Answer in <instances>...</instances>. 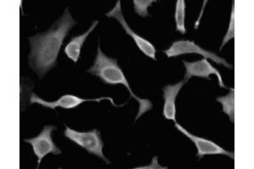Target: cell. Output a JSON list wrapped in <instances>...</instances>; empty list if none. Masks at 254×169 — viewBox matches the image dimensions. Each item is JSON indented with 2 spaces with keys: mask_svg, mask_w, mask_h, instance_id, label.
<instances>
[{
  "mask_svg": "<svg viewBox=\"0 0 254 169\" xmlns=\"http://www.w3.org/2000/svg\"><path fill=\"white\" fill-rule=\"evenodd\" d=\"M76 24L77 22L71 16L69 8H66L63 15L46 32L38 33L29 38V65L40 79L56 66L64 40L69 30Z\"/></svg>",
  "mask_w": 254,
  "mask_h": 169,
  "instance_id": "obj_1",
  "label": "cell"
},
{
  "mask_svg": "<svg viewBox=\"0 0 254 169\" xmlns=\"http://www.w3.org/2000/svg\"><path fill=\"white\" fill-rule=\"evenodd\" d=\"M87 72L92 75L98 76L104 84L107 85H123L127 87L131 98L139 104L138 113L136 115V120L140 118L145 113L153 109V104L147 99L140 98L136 96L130 88V84L125 76L124 72L119 66L116 58L108 57L102 52L100 45H98V52L93 66L87 69Z\"/></svg>",
  "mask_w": 254,
  "mask_h": 169,
  "instance_id": "obj_2",
  "label": "cell"
},
{
  "mask_svg": "<svg viewBox=\"0 0 254 169\" xmlns=\"http://www.w3.org/2000/svg\"><path fill=\"white\" fill-rule=\"evenodd\" d=\"M64 136L68 138L69 141H73L77 146H80L81 148L86 150L90 154L101 158L106 164H110L109 159L104 155L103 148L104 143L102 141L101 134L98 129H93L90 131L81 132L70 129L69 127L65 125Z\"/></svg>",
  "mask_w": 254,
  "mask_h": 169,
  "instance_id": "obj_3",
  "label": "cell"
},
{
  "mask_svg": "<svg viewBox=\"0 0 254 169\" xmlns=\"http://www.w3.org/2000/svg\"><path fill=\"white\" fill-rule=\"evenodd\" d=\"M168 57H176L181 55H188V54H196V55H202V57L207 59H211L214 61L219 65H223L228 69H233L234 67L231 63H228L225 58L220 57L215 53L210 52L206 49H202L198 46L193 41L179 40L176 41L172 43L170 49L164 51Z\"/></svg>",
  "mask_w": 254,
  "mask_h": 169,
  "instance_id": "obj_4",
  "label": "cell"
},
{
  "mask_svg": "<svg viewBox=\"0 0 254 169\" xmlns=\"http://www.w3.org/2000/svg\"><path fill=\"white\" fill-rule=\"evenodd\" d=\"M55 129L56 128L54 125H46L38 136L31 139H25L24 141L32 146L35 156L38 158V169L41 162L47 155L61 154V150L53 141L52 133Z\"/></svg>",
  "mask_w": 254,
  "mask_h": 169,
  "instance_id": "obj_5",
  "label": "cell"
},
{
  "mask_svg": "<svg viewBox=\"0 0 254 169\" xmlns=\"http://www.w3.org/2000/svg\"><path fill=\"white\" fill-rule=\"evenodd\" d=\"M103 100L110 101V103L112 104L113 106L116 107V108H120V107H123L127 104H122V105H117L115 104V102L111 98H92V99H87V98H79L77 96L72 94H65L63 95L62 97L59 98L58 100L55 101V102H48L45 101L43 98H39L38 95L35 93H32L31 98H30V103L31 104H38L41 106L45 107L48 109H55L57 108H61L64 109H73L77 108L84 103L87 102H97V103H100Z\"/></svg>",
  "mask_w": 254,
  "mask_h": 169,
  "instance_id": "obj_6",
  "label": "cell"
},
{
  "mask_svg": "<svg viewBox=\"0 0 254 169\" xmlns=\"http://www.w3.org/2000/svg\"><path fill=\"white\" fill-rule=\"evenodd\" d=\"M106 16L109 18L116 19L119 23L122 25L126 33L129 35L130 38H132L135 43H136V46L142 51V54H144L146 56L150 57L153 60H157V50L155 47L153 46V44L147 39L142 38L138 34H136V32H133L130 26L127 24V20L124 17V14L122 13V3H121L120 0L117 1L116 6L110 12L106 13Z\"/></svg>",
  "mask_w": 254,
  "mask_h": 169,
  "instance_id": "obj_7",
  "label": "cell"
},
{
  "mask_svg": "<svg viewBox=\"0 0 254 169\" xmlns=\"http://www.w3.org/2000/svg\"><path fill=\"white\" fill-rule=\"evenodd\" d=\"M176 129H178L180 132H182L183 135H186L188 139H190V141L193 142L194 145L196 146V151H197L196 156L199 159H202L206 155H223L229 157L232 160H234V152H229L214 141L190 134V132H188V130H187L184 127L180 125L179 123H176Z\"/></svg>",
  "mask_w": 254,
  "mask_h": 169,
  "instance_id": "obj_8",
  "label": "cell"
},
{
  "mask_svg": "<svg viewBox=\"0 0 254 169\" xmlns=\"http://www.w3.org/2000/svg\"><path fill=\"white\" fill-rule=\"evenodd\" d=\"M183 63L186 68V81H188L191 77L204 78L211 80V78H209L210 75H214L218 78L220 87L228 89L223 81L222 75L220 74V72L212 65L205 57H203L201 60L195 61V62L183 61Z\"/></svg>",
  "mask_w": 254,
  "mask_h": 169,
  "instance_id": "obj_9",
  "label": "cell"
},
{
  "mask_svg": "<svg viewBox=\"0 0 254 169\" xmlns=\"http://www.w3.org/2000/svg\"><path fill=\"white\" fill-rule=\"evenodd\" d=\"M186 82H187L186 80H182L175 85H167L163 88V95H164V100H165L163 114L165 119L172 120L176 123V98Z\"/></svg>",
  "mask_w": 254,
  "mask_h": 169,
  "instance_id": "obj_10",
  "label": "cell"
},
{
  "mask_svg": "<svg viewBox=\"0 0 254 169\" xmlns=\"http://www.w3.org/2000/svg\"><path fill=\"white\" fill-rule=\"evenodd\" d=\"M98 20H96L92 24V26L87 30V32H84L83 34L80 35V36L74 37L70 39L69 43H67L66 46L64 48V54L74 63H77V61L80 58L81 48L83 47L84 43L87 40L88 36L92 33L93 31H94V29L96 28V26H98Z\"/></svg>",
  "mask_w": 254,
  "mask_h": 169,
  "instance_id": "obj_11",
  "label": "cell"
},
{
  "mask_svg": "<svg viewBox=\"0 0 254 169\" xmlns=\"http://www.w3.org/2000/svg\"><path fill=\"white\" fill-rule=\"evenodd\" d=\"M218 103L222 105L223 112L228 115L230 120L234 123L235 121V89L231 88L230 92L226 96L216 98Z\"/></svg>",
  "mask_w": 254,
  "mask_h": 169,
  "instance_id": "obj_12",
  "label": "cell"
},
{
  "mask_svg": "<svg viewBox=\"0 0 254 169\" xmlns=\"http://www.w3.org/2000/svg\"><path fill=\"white\" fill-rule=\"evenodd\" d=\"M175 20H176V30L182 34L187 33L186 29V3L184 0H178L176 2V11H175Z\"/></svg>",
  "mask_w": 254,
  "mask_h": 169,
  "instance_id": "obj_13",
  "label": "cell"
},
{
  "mask_svg": "<svg viewBox=\"0 0 254 169\" xmlns=\"http://www.w3.org/2000/svg\"><path fill=\"white\" fill-rule=\"evenodd\" d=\"M155 0H134V9L136 14H139L142 17H147L149 15L148 8L152 6Z\"/></svg>",
  "mask_w": 254,
  "mask_h": 169,
  "instance_id": "obj_14",
  "label": "cell"
},
{
  "mask_svg": "<svg viewBox=\"0 0 254 169\" xmlns=\"http://www.w3.org/2000/svg\"><path fill=\"white\" fill-rule=\"evenodd\" d=\"M235 38V5L234 3H232V9H231V20L229 23L228 30L226 34L224 37L222 43L220 45V50L221 51L223 48L225 46L226 43H228L230 41L234 39Z\"/></svg>",
  "mask_w": 254,
  "mask_h": 169,
  "instance_id": "obj_15",
  "label": "cell"
}]
</instances>
